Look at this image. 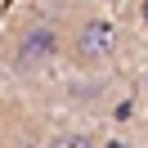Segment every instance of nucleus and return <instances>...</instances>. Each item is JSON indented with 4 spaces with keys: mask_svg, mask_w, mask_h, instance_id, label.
I'll use <instances>...</instances> for the list:
<instances>
[{
    "mask_svg": "<svg viewBox=\"0 0 148 148\" xmlns=\"http://www.w3.org/2000/svg\"><path fill=\"white\" fill-rule=\"evenodd\" d=\"M40 148H99V144L85 130H54L49 139H40Z\"/></svg>",
    "mask_w": 148,
    "mask_h": 148,
    "instance_id": "3",
    "label": "nucleus"
},
{
    "mask_svg": "<svg viewBox=\"0 0 148 148\" xmlns=\"http://www.w3.org/2000/svg\"><path fill=\"white\" fill-rule=\"evenodd\" d=\"M144 90H148V63H144Z\"/></svg>",
    "mask_w": 148,
    "mask_h": 148,
    "instance_id": "6",
    "label": "nucleus"
},
{
    "mask_svg": "<svg viewBox=\"0 0 148 148\" xmlns=\"http://www.w3.org/2000/svg\"><path fill=\"white\" fill-rule=\"evenodd\" d=\"M58 54H67V32L54 27V23H32V27H23L14 36L9 63H14V72H36Z\"/></svg>",
    "mask_w": 148,
    "mask_h": 148,
    "instance_id": "2",
    "label": "nucleus"
},
{
    "mask_svg": "<svg viewBox=\"0 0 148 148\" xmlns=\"http://www.w3.org/2000/svg\"><path fill=\"white\" fill-rule=\"evenodd\" d=\"M112 54H117V27H112L103 14H90V18H81L67 32V58H72L81 72L108 67Z\"/></svg>",
    "mask_w": 148,
    "mask_h": 148,
    "instance_id": "1",
    "label": "nucleus"
},
{
    "mask_svg": "<svg viewBox=\"0 0 148 148\" xmlns=\"http://www.w3.org/2000/svg\"><path fill=\"white\" fill-rule=\"evenodd\" d=\"M139 18H144V27H148V0H139Z\"/></svg>",
    "mask_w": 148,
    "mask_h": 148,
    "instance_id": "4",
    "label": "nucleus"
},
{
    "mask_svg": "<svg viewBox=\"0 0 148 148\" xmlns=\"http://www.w3.org/2000/svg\"><path fill=\"white\" fill-rule=\"evenodd\" d=\"M108 148H130V144H126V139H112V144H108Z\"/></svg>",
    "mask_w": 148,
    "mask_h": 148,
    "instance_id": "5",
    "label": "nucleus"
}]
</instances>
